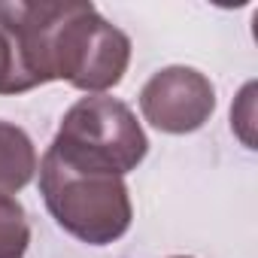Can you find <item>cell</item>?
Instances as JSON below:
<instances>
[{
	"label": "cell",
	"mask_w": 258,
	"mask_h": 258,
	"mask_svg": "<svg viewBox=\"0 0 258 258\" xmlns=\"http://www.w3.org/2000/svg\"><path fill=\"white\" fill-rule=\"evenodd\" d=\"M37 173L46 210L70 237L88 246H109L127 234L134 207L124 176L73 167L49 149L43 152Z\"/></svg>",
	"instance_id": "obj_2"
},
{
	"label": "cell",
	"mask_w": 258,
	"mask_h": 258,
	"mask_svg": "<svg viewBox=\"0 0 258 258\" xmlns=\"http://www.w3.org/2000/svg\"><path fill=\"white\" fill-rule=\"evenodd\" d=\"M216 109L213 82L185 64L164 67L140 88V112L161 134H195Z\"/></svg>",
	"instance_id": "obj_4"
},
{
	"label": "cell",
	"mask_w": 258,
	"mask_h": 258,
	"mask_svg": "<svg viewBox=\"0 0 258 258\" xmlns=\"http://www.w3.org/2000/svg\"><path fill=\"white\" fill-rule=\"evenodd\" d=\"M49 152L82 170L124 176L143 164L149 140L124 100L85 94L64 112Z\"/></svg>",
	"instance_id": "obj_3"
},
{
	"label": "cell",
	"mask_w": 258,
	"mask_h": 258,
	"mask_svg": "<svg viewBox=\"0 0 258 258\" xmlns=\"http://www.w3.org/2000/svg\"><path fill=\"white\" fill-rule=\"evenodd\" d=\"M170 258H191V255H170Z\"/></svg>",
	"instance_id": "obj_9"
},
{
	"label": "cell",
	"mask_w": 258,
	"mask_h": 258,
	"mask_svg": "<svg viewBox=\"0 0 258 258\" xmlns=\"http://www.w3.org/2000/svg\"><path fill=\"white\" fill-rule=\"evenodd\" d=\"M31 88H37V82L25 67L19 43L4 25H0V94H22V91H31Z\"/></svg>",
	"instance_id": "obj_7"
},
{
	"label": "cell",
	"mask_w": 258,
	"mask_h": 258,
	"mask_svg": "<svg viewBox=\"0 0 258 258\" xmlns=\"http://www.w3.org/2000/svg\"><path fill=\"white\" fill-rule=\"evenodd\" d=\"M37 149L25 127L0 118V195H19L37 176Z\"/></svg>",
	"instance_id": "obj_5"
},
{
	"label": "cell",
	"mask_w": 258,
	"mask_h": 258,
	"mask_svg": "<svg viewBox=\"0 0 258 258\" xmlns=\"http://www.w3.org/2000/svg\"><path fill=\"white\" fill-rule=\"evenodd\" d=\"M255 91H258V85L246 82L231 106V131L240 137V143L246 149H255V124H258L255 121Z\"/></svg>",
	"instance_id": "obj_8"
},
{
	"label": "cell",
	"mask_w": 258,
	"mask_h": 258,
	"mask_svg": "<svg viewBox=\"0 0 258 258\" xmlns=\"http://www.w3.org/2000/svg\"><path fill=\"white\" fill-rule=\"evenodd\" d=\"M4 25L37 85L64 79L85 94H106L131 64V40L97 13L73 0H16L0 4Z\"/></svg>",
	"instance_id": "obj_1"
},
{
	"label": "cell",
	"mask_w": 258,
	"mask_h": 258,
	"mask_svg": "<svg viewBox=\"0 0 258 258\" xmlns=\"http://www.w3.org/2000/svg\"><path fill=\"white\" fill-rule=\"evenodd\" d=\"M31 243V222L13 195H0V258H22Z\"/></svg>",
	"instance_id": "obj_6"
}]
</instances>
